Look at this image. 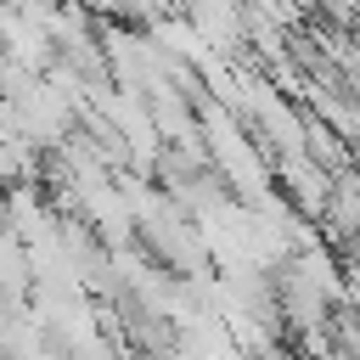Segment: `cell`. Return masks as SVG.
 I'll list each match as a JSON object with an SVG mask.
<instances>
[{"instance_id": "obj_1", "label": "cell", "mask_w": 360, "mask_h": 360, "mask_svg": "<svg viewBox=\"0 0 360 360\" xmlns=\"http://www.w3.org/2000/svg\"><path fill=\"white\" fill-rule=\"evenodd\" d=\"M270 360H298V354H270Z\"/></svg>"}]
</instances>
